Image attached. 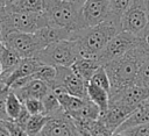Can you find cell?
Instances as JSON below:
<instances>
[{"label":"cell","mask_w":149,"mask_h":136,"mask_svg":"<svg viewBox=\"0 0 149 136\" xmlns=\"http://www.w3.org/2000/svg\"><path fill=\"white\" fill-rule=\"evenodd\" d=\"M22 107H23V102L13 91H9L6 99V113L9 121H14L19 116Z\"/></svg>","instance_id":"603a6c76"},{"label":"cell","mask_w":149,"mask_h":136,"mask_svg":"<svg viewBox=\"0 0 149 136\" xmlns=\"http://www.w3.org/2000/svg\"><path fill=\"white\" fill-rule=\"evenodd\" d=\"M77 127L86 133H88L91 136H112L113 133L99 120H85L80 122H74Z\"/></svg>","instance_id":"44dd1931"},{"label":"cell","mask_w":149,"mask_h":136,"mask_svg":"<svg viewBox=\"0 0 149 136\" xmlns=\"http://www.w3.org/2000/svg\"><path fill=\"white\" fill-rule=\"evenodd\" d=\"M6 5H7V0H0V10L3 9L6 7Z\"/></svg>","instance_id":"74e56055"},{"label":"cell","mask_w":149,"mask_h":136,"mask_svg":"<svg viewBox=\"0 0 149 136\" xmlns=\"http://www.w3.org/2000/svg\"><path fill=\"white\" fill-rule=\"evenodd\" d=\"M133 112V109L127 108L121 105L116 103H109L108 108L100 113L99 120L114 134L119 127L126 121L128 115Z\"/></svg>","instance_id":"4fadbf2b"},{"label":"cell","mask_w":149,"mask_h":136,"mask_svg":"<svg viewBox=\"0 0 149 136\" xmlns=\"http://www.w3.org/2000/svg\"><path fill=\"white\" fill-rule=\"evenodd\" d=\"M38 136H81L74 121L62 109L50 116Z\"/></svg>","instance_id":"9c48e42d"},{"label":"cell","mask_w":149,"mask_h":136,"mask_svg":"<svg viewBox=\"0 0 149 136\" xmlns=\"http://www.w3.org/2000/svg\"><path fill=\"white\" fill-rule=\"evenodd\" d=\"M42 102H43V106H44V114L45 115L52 116V115H55L56 113H58L59 110L63 109L61 107V105H59V101H58L56 94L52 91H50L42 99Z\"/></svg>","instance_id":"484cf974"},{"label":"cell","mask_w":149,"mask_h":136,"mask_svg":"<svg viewBox=\"0 0 149 136\" xmlns=\"http://www.w3.org/2000/svg\"><path fill=\"white\" fill-rule=\"evenodd\" d=\"M1 44L17 53L21 58L34 57L36 52L41 50L34 34H26L19 31H13L5 36L1 40Z\"/></svg>","instance_id":"52a82bcc"},{"label":"cell","mask_w":149,"mask_h":136,"mask_svg":"<svg viewBox=\"0 0 149 136\" xmlns=\"http://www.w3.org/2000/svg\"><path fill=\"white\" fill-rule=\"evenodd\" d=\"M133 1L134 0H108L109 10H111L109 20H114V21L120 22L121 21V16L130 7Z\"/></svg>","instance_id":"cb8c5ba5"},{"label":"cell","mask_w":149,"mask_h":136,"mask_svg":"<svg viewBox=\"0 0 149 136\" xmlns=\"http://www.w3.org/2000/svg\"><path fill=\"white\" fill-rule=\"evenodd\" d=\"M34 78L44 81L50 88H52L56 84V67L51 65H43L41 70L34 74Z\"/></svg>","instance_id":"d4e9b609"},{"label":"cell","mask_w":149,"mask_h":136,"mask_svg":"<svg viewBox=\"0 0 149 136\" xmlns=\"http://www.w3.org/2000/svg\"><path fill=\"white\" fill-rule=\"evenodd\" d=\"M50 116L45 114L40 115H31L26 124V131L29 136H38L42 129L45 127L47 122L49 121Z\"/></svg>","instance_id":"7402d4cb"},{"label":"cell","mask_w":149,"mask_h":136,"mask_svg":"<svg viewBox=\"0 0 149 136\" xmlns=\"http://www.w3.org/2000/svg\"><path fill=\"white\" fill-rule=\"evenodd\" d=\"M121 30V23L114 20H107L101 24L84 28L74 34L73 41L77 43L81 57L95 58L107 43Z\"/></svg>","instance_id":"6da1fadb"},{"label":"cell","mask_w":149,"mask_h":136,"mask_svg":"<svg viewBox=\"0 0 149 136\" xmlns=\"http://www.w3.org/2000/svg\"><path fill=\"white\" fill-rule=\"evenodd\" d=\"M147 102H149V99H148V100H147Z\"/></svg>","instance_id":"ee69618b"},{"label":"cell","mask_w":149,"mask_h":136,"mask_svg":"<svg viewBox=\"0 0 149 136\" xmlns=\"http://www.w3.org/2000/svg\"><path fill=\"white\" fill-rule=\"evenodd\" d=\"M81 7L68 0H45L43 13L48 19L49 26L65 28L76 33L84 29Z\"/></svg>","instance_id":"277c9868"},{"label":"cell","mask_w":149,"mask_h":136,"mask_svg":"<svg viewBox=\"0 0 149 136\" xmlns=\"http://www.w3.org/2000/svg\"><path fill=\"white\" fill-rule=\"evenodd\" d=\"M112 136H126V135H123V134H121V133H114Z\"/></svg>","instance_id":"b9f144b4"},{"label":"cell","mask_w":149,"mask_h":136,"mask_svg":"<svg viewBox=\"0 0 149 136\" xmlns=\"http://www.w3.org/2000/svg\"><path fill=\"white\" fill-rule=\"evenodd\" d=\"M17 0H7V5H10V3H14V2H16ZM6 5V6H7Z\"/></svg>","instance_id":"60d3db41"},{"label":"cell","mask_w":149,"mask_h":136,"mask_svg":"<svg viewBox=\"0 0 149 136\" xmlns=\"http://www.w3.org/2000/svg\"><path fill=\"white\" fill-rule=\"evenodd\" d=\"M121 134L126 136H149V123L129 128L127 130H123Z\"/></svg>","instance_id":"1f68e13d"},{"label":"cell","mask_w":149,"mask_h":136,"mask_svg":"<svg viewBox=\"0 0 149 136\" xmlns=\"http://www.w3.org/2000/svg\"><path fill=\"white\" fill-rule=\"evenodd\" d=\"M100 63L95 59V58H88V57H80L79 59H77L70 67L72 69V71L80 78L83 79L86 84L90 83L92 76L94 74V72L100 67Z\"/></svg>","instance_id":"2e32d148"},{"label":"cell","mask_w":149,"mask_h":136,"mask_svg":"<svg viewBox=\"0 0 149 136\" xmlns=\"http://www.w3.org/2000/svg\"><path fill=\"white\" fill-rule=\"evenodd\" d=\"M87 99L95 103L101 112L106 110L109 105V92L88 83L87 84Z\"/></svg>","instance_id":"d6986e66"},{"label":"cell","mask_w":149,"mask_h":136,"mask_svg":"<svg viewBox=\"0 0 149 136\" xmlns=\"http://www.w3.org/2000/svg\"><path fill=\"white\" fill-rule=\"evenodd\" d=\"M111 10L108 0H87L81 7L84 28L94 27L109 20Z\"/></svg>","instance_id":"8fae6325"},{"label":"cell","mask_w":149,"mask_h":136,"mask_svg":"<svg viewBox=\"0 0 149 136\" xmlns=\"http://www.w3.org/2000/svg\"><path fill=\"white\" fill-rule=\"evenodd\" d=\"M3 123L7 127L10 136H29L24 128H22L21 126L16 124L13 121H3Z\"/></svg>","instance_id":"d6a6232c"},{"label":"cell","mask_w":149,"mask_h":136,"mask_svg":"<svg viewBox=\"0 0 149 136\" xmlns=\"http://www.w3.org/2000/svg\"><path fill=\"white\" fill-rule=\"evenodd\" d=\"M144 8H146L147 16H148V20H149V0H144Z\"/></svg>","instance_id":"8d00e7d4"},{"label":"cell","mask_w":149,"mask_h":136,"mask_svg":"<svg viewBox=\"0 0 149 136\" xmlns=\"http://www.w3.org/2000/svg\"><path fill=\"white\" fill-rule=\"evenodd\" d=\"M56 96H57L63 110L71 119H74L77 116V114L79 113V110L81 109V107L84 106V103L86 101V99L78 98V96L71 95L69 93H61V94H57Z\"/></svg>","instance_id":"ac0fdd59"},{"label":"cell","mask_w":149,"mask_h":136,"mask_svg":"<svg viewBox=\"0 0 149 136\" xmlns=\"http://www.w3.org/2000/svg\"><path fill=\"white\" fill-rule=\"evenodd\" d=\"M79 129V128H78ZM79 133L81 134V136H91L88 133H86V131H84V130H81V129H79Z\"/></svg>","instance_id":"f35d334b"},{"label":"cell","mask_w":149,"mask_h":136,"mask_svg":"<svg viewBox=\"0 0 149 136\" xmlns=\"http://www.w3.org/2000/svg\"><path fill=\"white\" fill-rule=\"evenodd\" d=\"M68 1H70V2H72V3H74V5H78V6H83L87 0H68Z\"/></svg>","instance_id":"d590c367"},{"label":"cell","mask_w":149,"mask_h":136,"mask_svg":"<svg viewBox=\"0 0 149 136\" xmlns=\"http://www.w3.org/2000/svg\"><path fill=\"white\" fill-rule=\"evenodd\" d=\"M0 122H2V120H0Z\"/></svg>","instance_id":"f6af8a7d"},{"label":"cell","mask_w":149,"mask_h":136,"mask_svg":"<svg viewBox=\"0 0 149 136\" xmlns=\"http://www.w3.org/2000/svg\"><path fill=\"white\" fill-rule=\"evenodd\" d=\"M49 26L44 13H22L13 12L7 7L0 10V42L13 31L34 34Z\"/></svg>","instance_id":"3957f363"},{"label":"cell","mask_w":149,"mask_h":136,"mask_svg":"<svg viewBox=\"0 0 149 136\" xmlns=\"http://www.w3.org/2000/svg\"><path fill=\"white\" fill-rule=\"evenodd\" d=\"M149 123V102H143L140 106H137L126 119V121L119 127V129L115 133H122L123 130H127L133 127H137L141 124Z\"/></svg>","instance_id":"e0dca14e"},{"label":"cell","mask_w":149,"mask_h":136,"mask_svg":"<svg viewBox=\"0 0 149 136\" xmlns=\"http://www.w3.org/2000/svg\"><path fill=\"white\" fill-rule=\"evenodd\" d=\"M45 0H17L14 3L7 5L6 7L13 12L22 13H43Z\"/></svg>","instance_id":"ffe728a7"},{"label":"cell","mask_w":149,"mask_h":136,"mask_svg":"<svg viewBox=\"0 0 149 136\" xmlns=\"http://www.w3.org/2000/svg\"><path fill=\"white\" fill-rule=\"evenodd\" d=\"M23 106L29 112L30 115H40L44 114V106L42 100L40 99H27L23 101Z\"/></svg>","instance_id":"f1b7e54d"},{"label":"cell","mask_w":149,"mask_h":136,"mask_svg":"<svg viewBox=\"0 0 149 136\" xmlns=\"http://www.w3.org/2000/svg\"><path fill=\"white\" fill-rule=\"evenodd\" d=\"M121 30L137 35L149 23L147 12L144 8V0H134L130 7L121 16Z\"/></svg>","instance_id":"ba28073f"},{"label":"cell","mask_w":149,"mask_h":136,"mask_svg":"<svg viewBox=\"0 0 149 136\" xmlns=\"http://www.w3.org/2000/svg\"><path fill=\"white\" fill-rule=\"evenodd\" d=\"M135 85L137 86H149V58L142 63L139 73L135 79Z\"/></svg>","instance_id":"f546056e"},{"label":"cell","mask_w":149,"mask_h":136,"mask_svg":"<svg viewBox=\"0 0 149 136\" xmlns=\"http://www.w3.org/2000/svg\"><path fill=\"white\" fill-rule=\"evenodd\" d=\"M76 33H73L69 29H65V28H58V27H54V26H45L42 29H40L38 31L34 33V35L37 40L40 49L42 50V49H44L45 46H48L50 44L58 43V42L66 41V40H73Z\"/></svg>","instance_id":"7c38bea8"},{"label":"cell","mask_w":149,"mask_h":136,"mask_svg":"<svg viewBox=\"0 0 149 136\" xmlns=\"http://www.w3.org/2000/svg\"><path fill=\"white\" fill-rule=\"evenodd\" d=\"M30 116H31V115L29 114V112H28V110L26 109V107L23 106L22 109H21V112H20V114H19V116H17L13 122H15L16 124H19V126H21L22 128L26 129V124H27V122H28V120H29Z\"/></svg>","instance_id":"836d02e7"},{"label":"cell","mask_w":149,"mask_h":136,"mask_svg":"<svg viewBox=\"0 0 149 136\" xmlns=\"http://www.w3.org/2000/svg\"><path fill=\"white\" fill-rule=\"evenodd\" d=\"M146 60L147 58L134 46L122 57L104 65L111 81V92L121 91L135 85L139 70Z\"/></svg>","instance_id":"7a4b0ae2"},{"label":"cell","mask_w":149,"mask_h":136,"mask_svg":"<svg viewBox=\"0 0 149 136\" xmlns=\"http://www.w3.org/2000/svg\"><path fill=\"white\" fill-rule=\"evenodd\" d=\"M135 48L148 59L149 58V23L148 26L136 35Z\"/></svg>","instance_id":"83f0119b"},{"label":"cell","mask_w":149,"mask_h":136,"mask_svg":"<svg viewBox=\"0 0 149 136\" xmlns=\"http://www.w3.org/2000/svg\"><path fill=\"white\" fill-rule=\"evenodd\" d=\"M1 49H2V44L0 43V51H1Z\"/></svg>","instance_id":"7bdbcfd3"},{"label":"cell","mask_w":149,"mask_h":136,"mask_svg":"<svg viewBox=\"0 0 149 136\" xmlns=\"http://www.w3.org/2000/svg\"><path fill=\"white\" fill-rule=\"evenodd\" d=\"M44 64H42L38 59H36L35 57H28V58H22L21 62L19 63V65L16 66V69L8 76V78L6 79V85L9 87L14 81L26 78V77H30L33 74H35L37 71L41 70V67Z\"/></svg>","instance_id":"5bb4252c"},{"label":"cell","mask_w":149,"mask_h":136,"mask_svg":"<svg viewBox=\"0 0 149 136\" xmlns=\"http://www.w3.org/2000/svg\"><path fill=\"white\" fill-rule=\"evenodd\" d=\"M50 91H51V88L44 81L33 78L23 87L16 90V91H13V92L23 102L27 99H40V100H42Z\"/></svg>","instance_id":"9a60e30c"},{"label":"cell","mask_w":149,"mask_h":136,"mask_svg":"<svg viewBox=\"0 0 149 136\" xmlns=\"http://www.w3.org/2000/svg\"><path fill=\"white\" fill-rule=\"evenodd\" d=\"M55 86H62L71 95L87 99V90H86L87 84L83 79H80L72 71L71 67H66V66L56 67V84H55Z\"/></svg>","instance_id":"30bf717a"},{"label":"cell","mask_w":149,"mask_h":136,"mask_svg":"<svg viewBox=\"0 0 149 136\" xmlns=\"http://www.w3.org/2000/svg\"><path fill=\"white\" fill-rule=\"evenodd\" d=\"M91 84L107 91V92H111V81H109V78H108V74L105 70L104 66H100L95 72L94 74L92 76L91 80H90Z\"/></svg>","instance_id":"4316f807"},{"label":"cell","mask_w":149,"mask_h":136,"mask_svg":"<svg viewBox=\"0 0 149 136\" xmlns=\"http://www.w3.org/2000/svg\"><path fill=\"white\" fill-rule=\"evenodd\" d=\"M34 57L44 65H51L54 67H70L81 56L77 43L73 40H66L45 46L44 49L36 52Z\"/></svg>","instance_id":"5b68a950"},{"label":"cell","mask_w":149,"mask_h":136,"mask_svg":"<svg viewBox=\"0 0 149 136\" xmlns=\"http://www.w3.org/2000/svg\"><path fill=\"white\" fill-rule=\"evenodd\" d=\"M0 136H10V134H9V131H8L7 127L5 126L3 121H2V122H0Z\"/></svg>","instance_id":"e575fe53"},{"label":"cell","mask_w":149,"mask_h":136,"mask_svg":"<svg viewBox=\"0 0 149 136\" xmlns=\"http://www.w3.org/2000/svg\"><path fill=\"white\" fill-rule=\"evenodd\" d=\"M3 74V66H2V64H1V62H0V77Z\"/></svg>","instance_id":"ab89813d"},{"label":"cell","mask_w":149,"mask_h":136,"mask_svg":"<svg viewBox=\"0 0 149 136\" xmlns=\"http://www.w3.org/2000/svg\"><path fill=\"white\" fill-rule=\"evenodd\" d=\"M0 43H1V42H0Z\"/></svg>","instance_id":"bcb514c9"},{"label":"cell","mask_w":149,"mask_h":136,"mask_svg":"<svg viewBox=\"0 0 149 136\" xmlns=\"http://www.w3.org/2000/svg\"><path fill=\"white\" fill-rule=\"evenodd\" d=\"M9 91L10 88L7 85H5L3 83H0V120L2 121H9L6 113V99Z\"/></svg>","instance_id":"4dcf8cb0"},{"label":"cell","mask_w":149,"mask_h":136,"mask_svg":"<svg viewBox=\"0 0 149 136\" xmlns=\"http://www.w3.org/2000/svg\"><path fill=\"white\" fill-rule=\"evenodd\" d=\"M135 35L126 31H120L107 43V45L101 50V52L95 57V59L100 63L101 66H104L107 63L113 62L126 55L129 50H132L135 46Z\"/></svg>","instance_id":"8992f818"}]
</instances>
